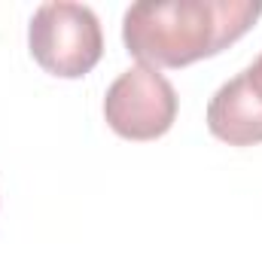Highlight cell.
I'll use <instances>...</instances> for the list:
<instances>
[{"instance_id": "6da1fadb", "label": "cell", "mask_w": 262, "mask_h": 259, "mask_svg": "<svg viewBox=\"0 0 262 259\" xmlns=\"http://www.w3.org/2000/svg\"><path fill=\"white\" fill-rule=\"evenodd\" d=\"M259 15L256 0H143L122 15V43L140 64L186 67L244 37Z\"/></svg>"}, {"instance_id": "7a4b0ae2", "label": "cell", "mask_w": 262, "mask_h": 259, "mask_svg": "<svg viewBox=\"0 0 262 259\" xmlns=\"http://www.w3.org/2000/svg\"><path fill=\"white\" fill-rule=\"evenodd\" d=\"M34 61L52 76H85L104 55V31L92 6L73 0L40 3L28 25Z\"/></svg>"}, {"instance_id": "3957f363", "label": "cell", "mask_w": 262, "mask_h": 259, "mask_svg": "<svg viewBox=\"0 0 262 259\" xmlns=\"http://www.w3.org/2000/svg\"><path fill=\"white\" fill-rule=\"evenodd\" d=\"M104 119L125 140H156L168 134L177 119V92L162 70L134 64L110 82Z\"/></svg>"}, {"instance_id": "277c9868", "label": "cell", "mask_w": 262, "mask_h": 259, "mask_svg": "<svg viewBox=\"0 0 262 259\" xmlns=\"http://www.w3.org/2000/svg\"><path fill=\"white\" fill-rule=\"evenodd\" d=\"M207 128L229 146L262 143V101L253 95L244 70L213 92L207 104Z\"/></svg>"}, {"instance_id": "5b68a950", "label": "cell", "mask_w": 262, "mask_h": 259, "mask_svg": "<svg viewBox=\"0 0 262 259\" xmlns=\"http://www.w3.org/2000/svg\"><path fill=\"white\" fill-rule=\"evenodd\" d=\"M244 76H247V82H250L253 95H256V98L262 101V52L256 55V61H253V64L244 70Z\"/></svg>"}]
</instances>
